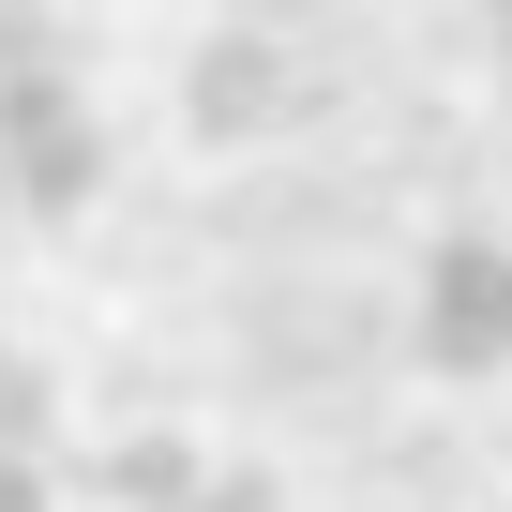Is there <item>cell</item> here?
Wrapping results in <instances>:
<instances>
[{"label": "cell", "mask_w": 512, "mask_h": 512, "mask_svg": "<svg viewBox=\"0 0 512 512\" xmlns=\"http://www.w3.org/2000/svg\"><path fill=\"white\" fill-rule=\"evenodd\" d=\"M407 347L437 377H512V226H452L407 287Z\"/></svg>", "instance_id": "2"}, {"label": "cell", "mask_w": 512, "mask_h": 512, "mask_svg": "<svg viewBox=\"0 0 512 512\" xmlns=\"http://www.w3.org/2000/svg\"><path fill=\"white\" fill-rule=\"evenodd\" d=\"M61 422V392H46V362H0V437H46Z\"/></svg>", "instance_id": "6"}, {"label": "cell", "mask_w": 512, "mask_h": 512, "mask_svg": "<svg viewBox=\"0 0 512 512\" xmlns=\"http://www.w3.org/2000/svg\"><path fill=\"white\" fill-rule=\"evenodd\" d=\"M272 121H287V46H272V31H211V46L181 61V136L241 151V136H272Z\"/></svg>", "instance_id": "3"}, {"label": "cell", "mask_w": 512, "mask_h": 512, "mask_svg": "<svg viewBox=\"0 0 512 512\" xmlns=\"http://www.w3.org/2000/svg\"><path fill=\"white\" fill-rule=\"evenodd\" d=\"M181 512H287V482H272V467H226V452H211V482H196Z\"/></svg>", "instance_id": "5"}, {"label": "cell", "mask_w": 512, "mask_h": 512, "mask_svg": "<svg viewBox=\"0 0 512 512\" xmlns=\"http://www.w3.org/2000/svg\"><path fill=\"white\" fill-rule=\"evenodd\" d=\"M106 181V121L61 61H31L16 91H0V211H31V226H76Z\"/></svg>", "instance_id": "1"}, {"label": "cell", "mask_w": 512, "mask_h": 512, "mask_svg": "<svg viewBox=\"0 0 512 512\" xmlns=\"http://www.w3.org/2000/svg\"><path fill=\"white\" fill-rule=\"evenodd\" d=\"M31 61H61V31H46V16H31V0H0V91H16V76H31Z\"/></svg>", "instance_id": "7"}, {"label": "cell", "mask_w": 512, "mask_h": 512, "mask_svg": "<svg viewBox=\"0 0 512 512\" xmlns=\"http://www.w3.org/2000/svg\"><path fill=\"white\" fill-rule=\"evenodd\" d=\"M0 512H46V437H0Z\"/></svg>", "instance_id": "8"}, {"label": "cell", "mask_w": 512, "mask_h": 512, "mask_svg": "<svg viewBox=\"0 0 512 512\" xmlns=\"http://www.w3.org/2000/svg\"><path fill=\"white\" fill-rule=\"evenodd\" d=\"M196 482H211L196 437H121V452H91V497H106V512H181Z\"/></svg>", "instance_id": "4"}, {"label": "cell", "mask_w": 512, "mask_h": 512, "mask_svg": "<svg viewBox=\"0 0 512 512\" xmlns=\"http://www.w3.org/2000/svg\"><path fill=\"white\" fill-rule=\"evenodd\" d=\"M482 16H512V0H482Z\"/></svg>", "instance_id": "9"}]
</instances>
